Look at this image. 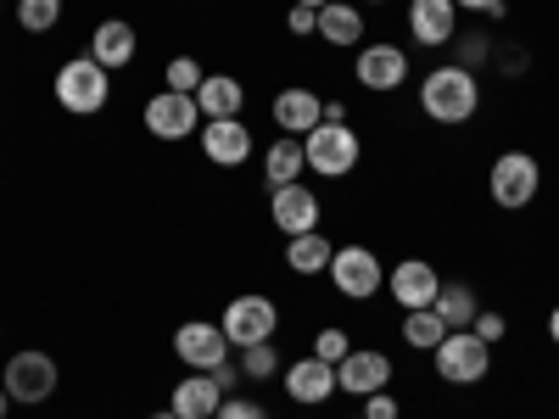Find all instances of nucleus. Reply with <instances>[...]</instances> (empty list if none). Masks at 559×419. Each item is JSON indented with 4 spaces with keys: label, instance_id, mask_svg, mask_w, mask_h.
Listing matches in <instances>:
<instances>
[{
    "label": "nucleus",
    "instance_id": "nucleus-11",
    "mask_svg": "<svg viewBox=\"0 0 559 419\" xmlns=\"http://www.w3.org/2000/svg\"><path fill=\"white\" fill-rule=\"evenodd\" d=\"M202 107H197V96H179V89H157V96L146 101V134H157V140H191V134H202Z\"/></svg>",
    "mask_w": 559,
    "mask_h": 419
},
{
    "label": "nucleus",
    "instance_id": "nucleus-15",
    "mask_svg": "<svg viewBox=\"0 0 559 419\" xmlns=\"http://www.w3.org/2000/svg\"><path fill=\"white\" fill-rule=\"evenodd\" d=\"M408 34L426 51H442L459 39V7L453 0H408Z\"/></svg>",
    "mask_w": 559,
    "mask_h": 419
},
{
    "label": "nucleus",
    "instance_id": "nucleus-8",
    "mask_svg": "<svg viewBox=\"0 0 559 419\" xmlns=\"http://www.w3.org/2000/svg\"><path fill=\"white\" fill-rule=\"evenodd\" d=\"M229 352H236V347H229V336H224L218 319H185L179 331H174V358H179L185 369H202V375H213Z\"/></svg>",
    "mask_w": 559,
    "mask_h": 419
},
{
    "label": "nucleus",
    "instance_id": "nucleus-39",
    "mask_svg": "<svg viewBox=\"0 0 559 419\" xmlns=\"http://www.w3.org/2000/svg\"><path fill=\"white\" fill-rule=\"evenodd\" d=\"M292 7H308V12H319V7H331V0H292Z\"/></svg>",
    "mask_w": 559,
    "mask_h": 419
},
{
    "label": "nucleus",
    "instance_id": "nucleus-17",
    "mask_svg": "<svg viewBox=\"0 0 559 419\" xmlns=\"http://www.w3.org/2000/svg\"><path fill=\"white\" fill-rule=\"evenodd\" d=\"M286 397L292 403H302V408H319L324 397H336L342 386H336V363H324V358H297V363H286Z\"/></svg>",
    "mask_w": 559,
    "mask_h": 419
},
{
    "label": "nucleus",
    "instance_id": "nucleus-14",
    "mask_svg": "<svg viewBox=\"0 0 559 419\" xmlns=\"http://www.w3.org/2000/svg\"><path fill=\"white\" fill-rule=\"evenodd\" d=\"M386 291H392V302H397L403 313H414V308H431V302H437L442 279H437V268H431L426 258H403V263L386 274Z\"/></svg>",
    "mask_w": 559,
    "mask_h": 419
},
{
    "label": "nucleus",
    "instance_id": "nucleus-21",
    "mask_svg": "<svg viewBox=\"0 0 559 419\" xmlns=\"http://www.w3.org/2000/svg\"><path fill=\"white\" fill-rule=\"evenodd\" d=\"M324 45H336V51H358L364 45V7L358 0H331V7H319V28H313Z\"/></svg>",
    "mask_w": 559,
    "mask_h": 419
},
{
    "label": "nucleus",
    "instance_id": "nucleus-12",
    "mask_svg": "<svg viewBox=\"0 0 559 419\" xmlns=\"http://www.w3.org/2000/svg\"><path fill=\"white\" fill-rule=\"evenodd\" d=\"M269 218H274V229L280 236H308V229H319V218H324V207H319V196H313V184H280V191H269Z\"/></svg>",
    "mask_w": 559,
    "mask_h": 419
},
{
    "label": "nucleus",
    "instance_id": "nucleus-31",
    "mask_svg": "<svg viewBox=\"0 0 559 419\" xmlns=\"http://www.w3.org/2000/svg\"><path fill=\"white\" fill-rule=\"evenodd\" d=\"M487 57H492V39H487V34H459V68L476 73Z\"/></svg>",
    "mask_w": 559,
    "mask_h": 419
},
{
    "label": "nucleus",
    "instance_id": "nucleus-16",
    "mask_svg": "<svg viewBox=\"0 0 559 419\" xmlns=\"http://www.w3.org/2000/svg\"><path fill=\"white\" fill-rule=\"evenodd\" d=\"M202 157L213 168H241L252 157V129L241 118H207L202 123Z\"/></svg>",
    "mask_w": 559,
    "mask_h": 419
},
{
    "label": "nucleus",
    "instance_id": "nucleus-38",
    "mask_svg": "<svg viewBox=\"0 0 559 419\" xmlns=\"http://www.w3.org/2000/svg\"><path fill=\"white\" fill-rule=\"evenodd\" d=\"M548 336H554V347H559V308L548 313Z\"/></svg>",
    "mask_w": 559,
    "mask_h": 419
},
{
    "label": "nucleus",
    "instance_id": "nucleus-7",
    "mask_svg": "<svg viewBox=\"0 0 559 419\" xmlns=\"http://www.w3.org/2000/svg\"><path fill=\"white\" fill-rule=\"evenodd\" d=\"M218 324H224L229 347H258V342H274V331H280V308H274V297L247 291V297H236V302H224Z\"/></svg>",
    "mask_w": 559,
    "mask_h": 419
},
{
    "label": "nucleus",
    "instance_id": "nucleus-35",
    "mask_svg": "<svg viewBox=\"0 0 559 419\" xmlns=\"http://www.w3.org/2000/svg\"><path fill=\"white\" fill-rule=\"evenodd\" d=\"M459 12H476V17H503L509 12V0H453Z\"/></svg>",
    "mask_w": 559,
    "mask_h": 419
},
{
    "label": "nucleus",
    "instance_id": "nucleus-20",
    "mask_svg": "<svg viewBox=\"0 0 559 419\" xmlns=\"http://www.w3.org/2000/svg\"><path fill=\"white\" fill-rule=\"evenodd\" d=\"M218 403H224V392H218L213 375H202V369H185V381L168 392V408H174L179 419H213Z\"/></svg>",
    "mask_w": 559,
    "mask_h": 419
},
{
    "label": "nucleus",
    "instance_id": "nucleus-32",
    "mask_svg": "<svg viewBox=\"0 0 559 419\" xmlns=\"http://www.w3.org/2000/svg\"><path fill=\"white\" fill-rule=\"evenodd\" d=\"M213 419H269V408H263V403H252V397H224Z\"/></svg>",
    "mask_w": 559,
    "mask_h": 419
},
{
    "label": "nucleus",
    "instance_id": "nucleus-2",
    "mask_svg": "<svg viewBox=\"0 0 559 419\" xmlns=\"http://www.w3.org/2000/svg\"><path fill=\"white\" fill-rule=\"evenodd\" d=\"M112 101V73L96 62V57H68L57 68V107L73 112V118H96L102 107Z\"/></svg>",
    "mask_w": 559,
    "mask_h": 419
},
{
    "label": "nucleus",
    "instance_id": "nucleus-25",
    "mask_svg": "<svg viewBox=\"0 0 559 419\" xmlns=\"http://www.w3.org/2000/svg\"><path fill=\"white\" fill-rule=\"evenodd\" d=\"M431 308H437V319L448 324V331H471L476 313H481V302H476V291H471V286H442Z\"/></svg>",
    "mask_w": 559,
    "mask_h": 419
},
{
    "label": "nucleus",
    "instance_id": "nucleus-42",
    "mask_svg": "<svg viewBox=\"0 0 559 419\" xmlns=\"http://www.w3.org/2000/svg\"><path fill=\"white\" fill-rule=\"evenodd\" d=\"M358 7H386V0H358Z\"/></svg>",
    "mask_w": 559,
    "mask_h": 419
},
{
    "label": "nucleus",
    "instance_id": "nucleus-4",
    "mask_svg": "<svg viewBox=\"0 0 559 419\" xmlns=\"http://www.w3.org/2000/svg\"><path fill=\"white\" fill-rule=\"evenodd\" d=\"M302 157H308V168L324 173V179H347V173L358 168V157H364V140H358V129H347V123H319V129L302 134Z\"/></svg>",
    "mask_w": 559,
    "mask_h": 419
},
{
    "label": "nucleus",
    "instance_id": "nucleus-24",
    "mask_svg": "<svg viewBox=\"0 0 559 419\" xmlns=\"http://www.w3.org/2000/svg\"><path fill=\"white\" fill-rule=\"evenodd\" d=\"M302 168H308L302 140H292V134H280L274 146L263 152V179H269V191H280V184H297V179H302Z\"/></svg>",
    "mask_w": 559,
    "mask_h": 419
},
{
    "label": "nucleus",
    "instance_id": "nucleus-22",
    "mask_svg": "<svg viewBox=\"0 0 559 419\" xmlns=\"http://www.w3.org/2000/svg\"><path fill=\"white\" fill-rule=\"evenodd\" d=\"M197 107H202V118H241L247 84H241L236 73H207V79L197 84Z\"/></svg>",
    "mask_w": 559,
    "mask_h": 419
},
{
    "label": "nucleus",
    "instance_id": "nucleus-33",
    "mask_svg": "<svg viewBox=\"0 0 559 419\" xmlns=\"http://www.w3.org/2000/svg\"><path fill=\"white\" fill-rule=\"evenodd\" d=\"M471 331H476V336H481L487 347H498V342H503V331H509V324H503V313L481 308V313H476V324H471Z\"/></svg>",
    "mask_w": 559,
    "mask_h": 419
},
{
    "label": "nucleus",
    "instance_id": "nucleus-26",
    "mask_svg": "<svg viewBox=\"0 0 559 419\" xmlns=\"http://www.w3.org/2000/svg\"><path fill=\"white\" fill-rule=\"evenodd\" d=\"M442 336H448V324L437 319V308H414V313H403V347H414V352H437Z\"/></svg>",
    "mask_w": 559,
    "mask_h": 419
},
{
    "label": "nucleus",
    "instance_id": "nucleus-27",
    "mask_svg": "<svg viewBox=\"0 0 559 419\" xmlns=\"http://www.w3.org/2000/svg\"><path fill=\"white\" fill-rule=\"evenodd\" d=\"M62 0H17V7H12V17H17V28L23 34H51L57 23H62Z\"/></svg>",
    "mask_w": 559,
    "mask_h": 419
},
{
    "label": "nucleus",
    "instance_id": "nucleus-41",
    "mask_svg": "<svg viewBox=\"0 0 559 419\" xmlns=\"http://www.w3.org/2000/svg\"><path fill=\"white\" fill-rule=\"evenodd\" d=\"M146 419H179V414H174V408H163V414H146Z\"/></svg>",
    "mask_w": 559,
    "mask_h": 419
},
{
    "label": "nucleus",
    "instance_id": "nucleus-36",
    "mask_svg": "<svg viewBox=\"0 0 559 419\" xmlns=\"http://www.w3.org/2000/svg\"><path fill=\"white\" fill-rule=\"evenodd\" d=\"M286 28H292V34H302V39H308V34H313V28H319V12H308V7H292V12H286Z\"/></svg>",
    "mask_w": 559,
    "mask_h": 419
},
{
    "label": "nucleus",
    "instance_id": "nucleus-19",
    "mask_svg": "<svg viewBox=\"0 0 559 419\" xmlns=\"http://www.w3.org/2000/svg\"><path fill=\"white\" fill-rule=\"evenodd\" d=\"M269 112H274V129H280V134H292V140H302L308 129L324 123V101L313 96V89H302V84L280 89V96L269 101Z\"/></svg>",
    "mask_w": 559,
    "mask_h": 419
},
{
    "label": "nucleus",
    "instance_id": "nucleus-10",
    "mask_svg": "<svg viewBox=\"0 0 559 419\" xmlns=\"http://www.w3.org/2000/svg\"><path fill=\"white\" fill-rule=\"evenodd\" d=\"M353 79L364 89H376V96H392V89L408 84V51L403 45H386V39H369L353 57Z\"/></svg>",
    "mask_w": 559,
    "mask_h": 419
},
{
    "label": "nucleus",
    "instance_id": "nucleus-1",
    "mask_svg": "<svg viewBox=\"0 0 559 419\" xmlns=\"http://www.w3.org/2000/svg\"><path fill=\"white\" fill-rule=\"evenodd\" d=\"M419 112H426L431 123H448V129L471 123L481 112V73L459 68V62L431 68L426 79H419Z\"/></svg>",
    "mask_w": 559,
    "mask_h": 419
},
{
    "label": "nucleus",
    "instance_id": "nucleus-34",
    "mask_svg": "<svg viewBox=\"0 0 559 419\" xmlns=\"http://www.w3.org/2000/svg\"><path fill=\"white\" fill-rule=\"evenodd\" d=\"M364 419H403V408H397V397L392 392H376V397H364V408H358Z\"/></svg>",
    "mask_w": 559,
    "mask_h": 419
},
{
    "label": "nucleus",
    "instance_id": "nucleus-37",
    "mask_svg": "<svg viewBox=\"0 0 559 419\" xmlns=\"http://www.w3.org/2000/svg\"><path fill=\"white\" fill-rule=\"evenodd\" d=\"M213 381H218V392L229 397V392H236V363H229V358H224V363L213 369Z\"/></svg>",
    "mask_w": 559,
    "mask_h": 419
},
{
    "label": "nucleus",
    "instance_id": "nucleus-9",
    "mask_svg": "<svg viewBox=\"0 0 559 419\" xmlns=\"http://www.w3.org/2000/svg\"><path fill=\"white\" fill-rule=\"evenodd\" d=\"M331 286L347 297V302H369L381 286H386V268H381V258L369 252V247H336V258H331Z\"/></svg>",
    "mask_w": 559,
    "mask_h": 419
},
{
    "label": "nucleus",
    "instance_id": "nucleus-18",
    "mask_svg": "<svg viewBox=\"0 0 559 419\" xmlns=\"http://www.w3.org/2000/svg\"><path fill=\"white\" fill-rule=\"evenodd\" d=\"M90 57H96L107 73L129 68V62L140 57V34H134V23H123V17H102L96 28H90Z\"/></svg>",
    "mask_w": 559,
    "mask_h": 419
},
{
    "label": "nucleus",
    "instance_id": "nucleus-23",
    "mask_svg": "<svg viewBox=\"0 0 559 419\" xmlns=\"http://www.w3.org/2000/svg\"><path fill=\"white\" fill-rule=\"evenodd\" d=\"M331 258H336V247H331V236H324V229H308V236H292L286 241V268L292 274H324L331 268Z\"/></svg>",
    "mask_w": 559,
    "mask_h": 419
},
{
    "label": "nucleus",
    "instance_id": "nucleus-30",
    "mask_svg": "<svg viewBox=\"0 0 559 419\" xmlns=\"http://www.w3.org/2000/svg\"><path fill=\"white\" fill-rule=\"evenodd\" d=\"M353 352V342H347V331H336V324H324V331L313 336V358H324V363H342Z\"/></svg>",
    "mask_w": 559,
    "mask_h": 419
},
{
    "label": "nucleus",
    "instance_id": "nucleus-6",
    "mask_svg": "<svg viewBox=\"0 0 559 419\" xmlns=\"http://www.w3.org/2000/svg\"><path fill=\"white\" fill-rule=\"evenodd\" d=\"M431 363H437V375L448 386H476V381H487V369H492V347L476 331H448L442 347L431 352Z\"/></svg>",
    "mask_w": 559,
    "mask_h": 419
},
{
    "label": "nucleus",
    "instance_id": "nucleus-28",
    "mask_svg": "<svg viewBox=\"0 0 559 419\" xmlns=\"http://www.w3.org/2000/svg\"><path fill=\"white\" fill-rule=\"evenodd\" d=\"M202 79H207V68H202L197 57H174V62L163 68V89H179V96H197Z\"/></svg>",
    "mask_w": 559,
    "mask_h": 419
},
{
    "label": "nucleus",
    "instance_id": "nucleus-40",
    "mask_svg": "<svg viewBox=\"0 0 559 419\" xmlns=\"http://www.w3.org/2000/svg\"><path fill=\"white\" fill-rule=\"evenodd\" d=\"M12 414V397H7V386H0V419H7Z\"/></svg>",
    "mask_w": 559,
    "mask_h": 419
},
{
    "label": "nucleus",
    "instance_id": "nucleus-43",
    "mask_svg": "<svg viewBox=\"0 0 559 419\" xmlns=\"http://www.w3.org/2000/svg\"><path fill=\"white\" fill-rule=\"evenodd\" d=\"M353 419H364V414H353Z\"/></svg>",
    "mask_w": 559,
    "mask_h": 419
},
{
    "label": "nucleus",
    "instance_id": "nucleus-3",
    "mask_svg": "<svg viewBox=\"0 0 559 419\" xmlns=\"http://www.w3.org/2000/svg\"><path fill=\"white\" fill-rule=\"evenodd\" d=\"M0 386H7L12 403L39 408V403H51V397H57L62 369H57V358L45 352V347H23V352L7 358V369H0Z\"/></svg>",
    "mask_w": 559,
    "mask_h": 419
},
{
    "label": "nucleus",
    "instance_id": "nucleus-29",
    "mask_svg": "<svg viewBox=\"0 0 559 419\" xmlns=\"http://www.w3.org/2000/svg\"><path fill=\"white\" fill-rule=\"evenodd\" d=\"M241 375H247V381H269V375H280V352H274L269 342L241 347Z\"/></svg>",
    "mask_w": 559,
    "mask_h": 419
},
{
    "label": "nucleus",
    "instance_id": "nucleus-13",
    "mask_svg": "<svg viewBox=\"0 0 559 419\" xmlns=\"http://www.w3.org/2000/svg\"><path fill=\"white\" fill-rule=\"evenodd\" d=\"M336 386L347 392V397H376V392H386L392 386V358L386 352H376V347H353L342 363H336Z\"/></svg>",
    "mask_w": 559,
    "mask_h": 419
},
{
    "label": "nucleus",
    "instance_id": "nucleus-5",
    "mask_svg": "<svg viewBox=\"0 0 559 419\" xmlns=\"http://www.w3.org/2000/svg\"><path fill=\"white\" fill-rule=\"evenodd\" d=\"M537 191H543V168H537V157H532V152H503V157H492L487 196H492L503 213L532 207V202H537Z\"/></svg>",
    "mask_w": 559,
    "mask_h": 419
}]
</instances>
